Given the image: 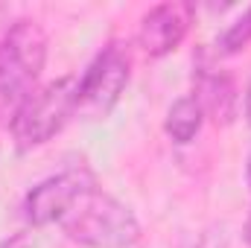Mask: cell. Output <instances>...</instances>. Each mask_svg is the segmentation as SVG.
<instances>
[{"mask_svg":"<svg viewBox=\"0 0 251 248\" xmlns=\"http://www.w3.org/2000/svg\"><path fill=\"white\" fill-rule=\"evenodd\" d=\"M56 225L85 248H131L140 240V222L131 207L105 193L91 170L67 198Z\"/></svg>","mask_w":251,"mask_h":248,"instance_id":"obj_1","label":"cell"},{"mask_svg":"<svg viewBox=\"0 0 251 248\" xmlns=\"http://www.w3.org/2000/svg\"><path fill=\"white\" fill-rule=\"evenodd\" d=\"M47 62V35L38 21L21 18L0 38V120L12 123L18 108L38 91Z\"/></svg>","mask_w":251,"mask_h":248,"instance_id":"obj_2","label":"cell"},{"mask_svg":"<svg viewBox=\"0 0 251 248\" xmlns=\"http://www.w3.org/2000/svg\"><path fill=\"white\" fill-rule=\"evenodd\" d=\"M76 117V76H62L38 88L12 117V137L21 152L50 143L64 125Z\"/></svg>","mask_w":251,"mask_h":248,"instance_id":"obj_3","label":"cell"},{"mask_svg":"<svg viewBox=\"0 0 251 248\" xmlns=\"http://www.w3.org/2000/svg\"><path fill=\"white\" fill-rule=\"evenodd\" d=\"M131 79V53L123 41H108L76 79V117L102 120L120 102Z\"/></svg>","mask_w":251,"mask_h":248,"instance_id":"obj_4","label":"cell"},{"mask_svg":"<svg viewBox=\"0 0 251 248\" xmlns=\"http://www.w3.org/2000/svg\"><path fill=\"white\" fill-rule=\"evenodd\" d=\"M193 15H196L193 3H181V0L152 6L140 18V26H137L140 50L149 59H164L173 50H178L193 26Z\"/></svg>","mask_w":251,"mask_h":248,"instance_id":"obj_5","label":"cell"},{"mask_svg":"<svg viewBox=\"0 0 251 248\" xmlns=\"http://www.w3.org/2000/svg\"><path fill=\"white\" fill-rule=\"evenodd\" d=\"M88 167L85 164H76V167H67L59 175H50L44 181L32 187L24 198V216L29 225L35 228H44V225H56L59 213L64 210L67 198L73 196V190L79 187V181L85 178Z\"/></svg>","mask_w":251,"mask_h":248,"instance_id":"obj_6","label":"cell"},{"mask_svg":"<svg viewBox=\"0 0 251 248\" xmlns=\"http://www.w3.org/2000/svg\"><path fill=\"white\" fill-rule=\"evenodd\" d=\"M196 70H199V73H196V94H193V97L201 102V111L222 125L234 123V117H237V102H240L234 79H231L228 73H222L219 67L207 64L204 56L199 59Z\"/></svg>","mask_w":251,"mask_h":248,"instance_id":"obj_7","label":"cell"},{"mask_svg":"<svg viewBox=\"0 0 251 248\" xmlns=\"http://www.w3.org/2000/svg\"><path fill=\"white\" fill-rule=\"evenodd\" d=\"M204 123V111H201V102L187 94V97H178L173 105H170V111H167V117H164V131H167V137L173 140V143H190L196 134H199V128Z\"/></svg>","mask_w":251,"mask_h":248,"instance_id":"obj_8","label":"cell"},{"mask_svg":"<svg viewBox=\"0 0 251 248\" xmlns=\"http://www.w3.org/2000/svg\"><path fill=\"white\" fill-rule=\"evenodd\" d=\"M249 44H251V6L234 24H228V29L216 38V50H219V56H234V53L246 50Z\"/></svg>","mask_w":251,"mask_h":248,"instance_id":"obj_9","label":"cell"},{"mask_svg":"<svg viewBox=\"0 0 251 248\" xmlns=\"http://www.w3.org/2000/svg\"><path fill=\"white\" fill-rule=\"evenodd\" d=\"M0 248H35V243H32V234H29V231H21V234H15L12 240H6Z\"/></svg>","mask_w":251,"mask_h":248,"instance_id":"obj_10","label":"cell"},{"mask_svg":"<svg viewBox=\"0 0 251 248\" xmlns=\"http://www.w3.org/2000/svg\"><path fill=\"white\" fill-rule=\"evenodd\" d=\"M243 237H246V243L251 246V210H249V219H246V228H243Z\"/></svg>","mask_w":251,"mask_h":248,"instance_id":"obj_11","label":"cell"},{"mask_svg":"<svg viewBox=\"0 0 251 248\" xmlns=\"http://www.w3.org/2000/svg\"><path fill=\"white\" fill-rule=\"evenodd\" d=\"M246 120L251 125V88H249V94H246Z\"/></svg>","mask_w":251,"mask_h":248,"instance_id":"obj_12","label":"cell"}]
</instances>
